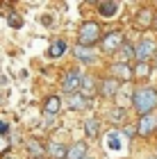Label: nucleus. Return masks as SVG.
<instances>
[{"instance_id":"19","label":"nucleus","mask_w":157,"mask_h":159,"mask_svg":"<svg viewBox=\"0 0 157 159\" xmlns=\"http://www.w3.org/2000/svg\"><path fill=\"white\" fill-rule=\"evenodd\" d=\"M64 52H66V41H62V39H57L50 50H48V57H53V59H57V57H62Z\"/></svg>"},{"instance_id":"4","label":"nucleus","mask_w":157,"mask_h":159,"mask_svg":"<svg viewBox=\"0 0 157 159\" xmlns=\"http://www.w3.org/2000/svg\"><path fill=\"white\" fill-rule=\"evenodd\" d=\"M157 55V43L155 39H141L137 46H134V59L141 64H148L150 59H155Z\"/></svg>"},{"instance_id":"20","label":"nucleus","mask_w":157,"mask_h":159,"mask_svg":"<svg viewBox=\"0 0 157 159\" xmlns=\"http://www.w3.org/2000/svg\"><path fill=\"white\" fill-rule=\"evenodd\" d=\"M27 152H30V155H34V157H37V159H44V155H46V148L44 146H41V143L39 141H27Z\"/></svg>"},{"instance_id":"29","label":"nucleus","mask_w":157,"mask_h":159,"mask_svg":"<svg viewBox=\"0 0 157 159\" xmlns=\"http://www.w3.org/2000/svg\"><path fill=\"white\" fill-rule=\"evenodd\" d=\"M82 159H94V157H91V155H87V157H82Z\"/></svg>"},{"instance_id":"28","label":"nucleus","mask_w":157,"mask_h":159,"mask_svg":"<svg viewBox=\"0 0 157 159\" xmlns=\"http://www.w3.org/2000/svg\"><path fill=\"white\" fill-rule=\"evenodd\" d=\"M153 70H157V55H155V59H153Z\"/></svg>"},{"instance_id":"8","label":"nucleus","mask_w":157,"mask_h":159,"mask_svg":"<svg viewBox=\"0 0 157 159\" xmlns=\"http://www.w3.org/2000/svg\"><path fill=\"white\" fill-rule=\"evenodd\" d=\"M155 129H157V116H155V114H148V116H141L139 118L134 132H137L139 136H150Z\"/></svg>"},{"instance_id":"6","label":"nucleus","mask_w":157,"mask_h":159,"mask_svg":"<svg viewBox=\"0 0 157 159\" xmlns=\"http://www.w3.org/2000/svg\"><path fill=\"white\" fill-rule=\"evenodd\" d=\"M109 77L116 80V82H130L132 77V66L130 64H123V61H114L109 66Z\"/></svg>"},{"instance_id":"3","label":"nucleus","mask_w":157,"mask_h":159,"mask_svg":"<svg viewBox=\"0 0 157 159\" xmlns=\"http://www.w3.org/2000/svg\"><path fill=\"white\" fill-rule=\"evenodd\" d=\"M123 43H125V34L121 32V30H112V32L103 34V39H100V50H103L105 55H116Z\"/></svg>"},{"instance_id":"24","label":"nucleus","mask_w":157,"mask_h":159,"mask_svg":"<svg viewBox=\"0 0 157 159\" xmlns=\"http://www.w3.org/2000/svg\"><path fill=\"white\" fill-rule=\"evenodd\" d=\"M112 116L116 118V120H121V118H125V109H116V111L112 114Z\"/></svg>"},{"instance_id":"18","label":"nucleus","mask_w":157,"mask_h":159,"mask_svg":"<svg viewBox=\"0 0 157 159\" xmlns=\"http://www.w3.org/2000/svg\"><path fill=\"white\" fill-rule=\"evenodd\" d=\"M84 134H87L89 139H96V136L100 134V120H98V118L84 120Z\"/></svg>"},{"instance_id":"16","label":"nucleus","mask_w":157,"mask_h":159,"mask_svg":"<svg viewBox=\"0 0 157 159\" xmlns=\"http://www.w3.org/2000/svg\"><path fill=\"white\" fill-rule=\"evenodd\" d=\"M82 157H87V143L84 141H75L73 146L68 148L66 159H82Z\"/></svg>"},{"instance_id":"13","label":"nucleus","mask_w":157,"mask_h":159,"mask_svg":"<svg viewBox=\"0 0 157 159\" xmlns=\"http://www.w3.org/2000/svg\"><path fill=\"white\" fill-rule=\"evenodd\" d=\"M62 109V100L59 96H48L44 100V116H57Z\"/></svg>"},{"instance_id":"14","label":"nucleus","mask_w":157,"mask_h":159,"mask_svg":"<svg viewBox=\"0 0 157 159\" xmlns=\"http://www.w3.org/2000/svg\"><path fill=\"white\" fill-rule=\"evenodd\" d=\"M98 14H100L103 18H114L118 14V2H114V0H105V2H98Z\"/></svg>"},{"instance_id":"27","label":"nucleus","mask_w":157,"mask_h":159,"mask_svg":"<svg viewBox=\"0 0 157 159\" xmlns=\"http://www.w3.org/2000/svg\"><path fill=\"white\" fill-rule=\"evenodd\" d=\"M153 30L157 32V14H155V20H153Z\"/></svg>"},{"instance_id":"25","label":"nucleus","mask_w":157,"mask_h":159,"mask_svg":"<svg viewBox=\"0 0 157 159\" xmlns=\"http://www.w3.org/2000/svg\"><path fill=\"white\" fill-rule=\"evenodd\" d=\"M7 132H9V125H7L5 120H0V136H2V134H7Z\"/></svg>"},{"instance_id":"22","label":"nucleus","mask_w":157,"mask_h":159,"mask_svg":"<svg viewBox=\"0 0 157 159\" xmlns=\"http://www.w3.org/2000/svg\"><path fill=\"white\" fill-rule=\"evenodd\" d=\"M7 23H9L12 27H21V25H23V20L18 18V14H9V18H7Z\"/></svg>"},{"instance_id":"7","label":"nucleus","mask_w":157,"mask_h":159,"mask_svg":"<svg viewBox=\"0 0 157 159\" xmlns=\"http://www.w3.org/2000/svg\"><path fill=\"white\" fill-rule=\"evenodd\" d=\"M153 20H155V11L150 9V7H141V9L134 14V27L141 32L150 30L153 27Z\"/></svg>"},{"instance_id":"15","label":"nucleus","mask_w":157,"mask_h":159,"mask_svg":"<svg viewBox=\"0 0 157 159\" xmlns=\"http://www.w3.org/2000/svg\"><path fill=\"white\" fill-rule=\"evenodd\" d=\"M46 152L50 155V159H66L68 148L64 146L62 141H50V143H48V148H46Z\"/></svg>"},{"instance_id":"30","label":"nucleus","mask_w":157,"mask_h":159,"mask_svg":"<svg viewBox=\"0 0 157 159\" xmlns=\"http://www.w3.org/2000/svg\"><path fill=\"white\" fill-rule=\"evenodd\" d=\"M150 159H157V155H155V157H150Z\"/></svg>"},{"instance_id":"21","label":"nucleus","mask_w":157,"mask_h":159,"mask_svg":"<svg viewBox=\"0 0 157 159\" xmlns=\"http://www.w3.org/2000/svg\"><path fill=\"white\" fill-rule=\"evenodd\" d=\"M118 55H121V59L118 61H123V64H127L134 57V46H130V43H123V46H121V50H118Z\"/></svg>"},{"instance_id":"23","label":"nucleus","mask_w":157,"mask_h":159,"mask_svg":"<svg viewBox=\"0 0 157 159\" xmlns=\"http://www.w3.org/2000/svg\"><path fill=\"white\" fill-rule=\"evenodd\" d=\"M44 127H57V116H44Z\"/></svg>"},{"instance_id":"2","label":"nucleus","mask_w":157,"mask_h":159,"mask_svg":"<svg viewBox=\"0 0 157 159\" xmlns=\"http://www.w3.org/2000/svg\"><path fill=\"white\" fill-rule=\"evenodd\" d=\"M103 34L105 32H103L100 23H96V20H84V23L77 27V46L94 48L96 43H100Z\"/></svg>"},{"instance_id":"17","label":"nucleus","mask_w":157,"mask_h":159,"mask_svg":"<svg viewBox=\"0 0 157 159\" xmlns=\"http://www.w3.org/2000/svg\"><path fill=\"white\" fill-rule=\"evenodd\" d=\"M150 70H153L150 64H141V61H137V64L132 66V77H134V80H146L148 75H150Z\"/></svg>"},{"instance_id":"9","label":"nucleus","mask_w":157,"mask_h":159,"mask_svg":"<svg viewBox=\"0 0 157 159\" xmlns=\"http://www.w3.org/2000/svg\"><path fill=\"white\" fill-rule=\"evenodd\" d=\"M121 91V82H116V80L112 77H105L98 82V93H100L103 98H116Z\"/></svg>"},{"instance_id":"12","label":"nucleus","mask_w":157,"mask_h":159,"mask_svg":"<svg viewBox=\"0 0 157 159\" xmlns=\"http://www.w3.org/2000/svg\"><path fill=\"white\" fill-rule=\"evenodd\" d=\"M80 93L84 98H91L94 93H98V82L94 75H82V84H80Z\"/></svg>"},{"instance_id":"5","label":"nucleus","mask_w":157,"mask_h":159,"mask_svg":"<svg viewBox=\"0 0 157 159\" xmlns=\"http://www.w3.org/2000/svg\"><path fill=\"white\" fill-rule=\"evenodd\" d=\"M80 84H82V75L77 70H66L62 75V91L71 96V93H80Z\"/></svg>"},{"instance_id":"26","label":"nucleus","mask_w":157,"mask_h":159,"mask_svg":"<svg viewBox=\"0 0 157 159\" xmlns=\"http://www.w3.org/2000/svg\"><path fill=\"white\" fill-rule=\"evenodd\" d=\"M9 146H7V139H2V136H0V152H2V150H7Z\"/></svg>"},{"instance_id":"1","label":"nucleus","mask_w":157,"mask_h":159,"mask_svg":"<svg viewBox=\"0 0 157 159\" xmlns=\"http://www.w3.org/2000/svg\"><path fill=\"white\" fill-rule=\"evenodd\" d=\"M132 107L139 114V118L148 116V114H155V109H157V89L155 86H139V89H134Z\"/></svg>"},{"instance_id":"11","label":"nucleus","mask_w":157,"mask_h":159,"mask_svg":"<svg viewBox=\"0 0 157 159\" xmlns=\"http://www.w3.org/2000/svg\"><path fill=\"white\" fill-rule=\"evenodd\" d=\"M66 107L71 111H82L89 107V98H84L82 93H71V96H66Z\"/></svg>"},{"instance_id":"10","label":"nucleus","mask_w":157,"mask_h":159,"mask_svg":"<svg viewBox=\"0 0 157 159\" xmlns=\"http://www.w3.org/2000/svg\"><path fill=\"white\" fill-rule=\"evenodd\" d=\"M73 57L77 61H82V64H94L98 59V55H96V50L94 48H84V46H73Z\"/></svg>"}]
</instances>
